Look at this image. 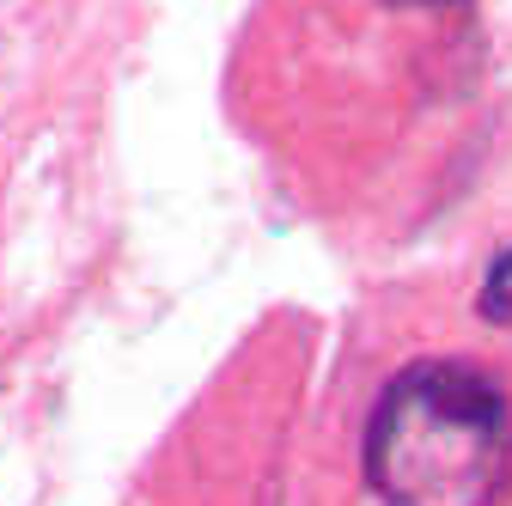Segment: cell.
<instances>
[{
	"label": "cell",
	"instance_id": "cell-2",
	"mask_svg": "<svg viewBox=\"0 0 512 506\" xmlns=\"http://www.w3.org/2000/svg\"><path fill=\"white\" fill-rule=\"evenodd\" d=\"M482 311H488V318H512V250L494 257V275L482 287Z\"/></svg>",
	"mask_w": 512,
	"mask_h": 506
},
{
	"label": "cell",
	"instance_id": "cell-1",
	"mask_svg": "<svg viewBox=\"0 0 512 506\" xmlns=\"http://www.w3.org/2000/svg\"><path fill=\"white\" fill-rule=\"evenodd\" d=\"M360 494L372 506H506L512 385L476 354H415L360 415Z\"/></svg>",
	"mask_w": 512,
	"mask_h": 506
}]
</instances>
